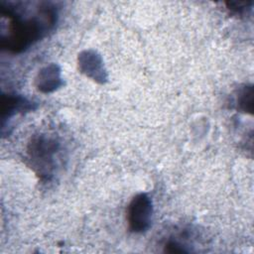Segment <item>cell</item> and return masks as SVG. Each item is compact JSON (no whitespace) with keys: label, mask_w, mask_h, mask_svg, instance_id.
<instances>
[{"label":"cell","mask_w":254,"mask_h":254,"mask_svg":"<svg viewBox=\"0 0 254 254\" xmlns=\"http://www.w3.org/2000/svg\"><path fill=\"white\" fill-rule=\"evenodd\" d=\"M23 2H1V47L11 53L29 49L54 29L58 10L52 3L41 2L30 11Z\"/></svg>","instance_id":"6da1fadb"},{"label":"cell","mask_w":254,"mask_h":254,"mask_svg":"<svg viewBox=\"0 0 254 254\" xmlns=\"http://www.w3.org/2000/svg\"><path fill=\"white\" fill-rule=\"evenodd\" d=\"M58 151L59 143L52 137L40 135L32 140L28 148V153L30 160L39 170L41 176H51L55 164V155Z\"/></svg>","instance_id":"7a4b0ae2"},{"label":"cell","mask_w":254,"mask_h":254,"mask_svg":"<svg viewBox=\"0 0 254 254\" xmlns=\"http://www.w3.org/2000/svg\"><path fill=\"white\" fill-rule=\"evenodd\" d=\"M153 202L144 192L136 194L130 201L127 209L129 229L135 233L146 232L152 224Z\"/></svg>","instance_id":"3957f363"},{"label":"cell","mask_w":254,"mask_h":254,"mask_svg":"<svg viewBox=\"0 0 254 254\" xmlns=\"http://www.w3.org/2000/svg\"><path fill=\"white\" fill-rule=\"evenodd\" d=\"M102 60L99 55L93 51H85L78 57V64L80 70L87 76L103 81L106 77L104 75L105 70L103 69Z\"/></svg>","instance_id":"277c9868"},{"label":"cell","mask_w":254,"mask_h":254,"mask_svg":"<svg viewBox=\"0 0 254 254\" xmlns=\"http://www.w3.org/2000/svg\"><path fill=\"white\" fill-rule=\"evenodd\" d=\"M34 108V103L20 95L3 94L1 98L2 123L18 112L28 111Z\"/></svg>","instance_id":"5b68a950"},{"label":"cell","mask_w":254,"mask_h":254,"mask_svg":"<svg viewBox=\"0 0 254 254\" xmlns=\"http://www.w3.org/2000/svg\"><path fill=\"white\" fill-rule=\"evenodd\" d=\"M62 84L61 69L55 64L45 66L38 74L37 86L43 92H52Z\"/></svg>","instance_id":"8992f818"},{"label":"cell","mask_w":254,"mask_h":254,"mask_svg":"<svg viewBox=\"0 0 254 254\" xmlns=\"http://www.w3.org/2000/svg\"><path fill=\"white\" fill-rule=\"evenodd\" d=\"M238 108L243 112L252 113L253 109V87L252 85L244 86L237 96Z\"/></svg>","instance_id":"52a82bcc"},{"label":"cell","mask_w":254,"mask_h":254,"mask_svg":"<svg viewBox=\"0 0 254 254\" xmlns=\"http://www.w3.org/2000/svg\"><path fill=\"white\" fill-rule=\"evenodd\" d=\"M252 1H230L226 2L227 8L235 13H242L252 5Z\"/></svg>","instance_id":"ba28073f"},{"label":"cell","mask_w":254,"mask_h":254,"mask_svg":"<svg viewBox=\"0 0 254 254\" xmlns=\"http://www.w3.org/2000/svg\"><path fill=\"white\" fill-rule=\"evenodd\" d=\"M165 251L168 253H185L188 252V250L185 248V245H183L178 240L170 239L167 241L165 245Z\"/></svg>","instance_id":"9c48e42d"}]
</instances>
